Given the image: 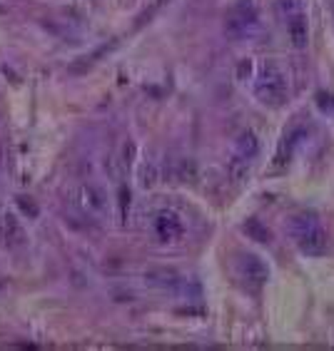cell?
Listing matches in <instances>:
<instances>
[{
  "mask_svg": "<svg viewBox=\"0 0 334 351\" xmlns=\"http://www.w3.org/2000/svg\"><path fill=\"white\" fill-rule=\"evenodd\" d=\"M254 95L257 100L267 108H282L289 95L287 77L277 65H265L254 77Z\"/></svg>",
  "mask_w": 334,
  "mask_h": 351,
  "instance_id": "7a4b0ae2",
  "label": "cell"
},
{
  "mask_svg": "<svg viewBox=\"0 0 334 351\" xmlns=\"http://www.w3.org/2000/svg\"><path fill=\"white\" fill-rule=\"evenodd\" d=\"M237 277L250 287V289H262L270 279V267L265 259H259L257 254H242L237 259Z\"/></svg>",
  "mask_w": 334,
  "mask_h": 351,
  "instance_id": "5b68a950",
  "label": "cell"
},
{
  "mask_svg": "<svg viewBox=\"0 0 334 351\" xmlns=\"http://www.w3.org/2000/svg\"><path fill=\"white\" fill-rule=\"evenodd\" d=\"M152 232H155V237L163 244H172V242H178V239H182L184 224L175 212L163 210V212H157L155 219H152Z\"/></svg>",
  "mask_w": 334,
  "mask_h": 351,
  "instance_id": "8992f818",
  "label": "cell"
},
{
  "mask_svg": "<svg viewBox=\"0 0 334 351\" xmlns=\"http://www.w3.org/2000/svg\"><path fill=\"white\" fill-rule=\"evenodd\" d=\"M289 234H292L297 250L307 257H322L327 252V232L314 212H297L289 219Z\"/></svg>",
  "mask_w": 334,
  "mask_h": 351,
  "instance_id": "6da1fadb",
  "label": "cell"
},
{
  "mask_svg": "<svg viewBox=\"0 0 334 351\" xmlns=\"http://www.w3.org/2000/svg\"><path fill=\"white\" fill-rule=\"evenodd\" d=\"M274 8H277V15L282 18V23L292 21V18L305 13L302 0H274Z\"/></svg>",
  "mask_w": 334,
  "mask_h": 351,
  "instance_id": "7c38bea8",
  "label": "cell"
},
{
  "mask_svg": "<svg viewBox=\"0 0 334 351\" xmlns=\"http://www.w3.org/2000/svg\"><path fill=\"white\" fill-rule=\"evenodd\" d=\"M70 204L80 212L82 217H88L93 222H103L108 219V197L100 187L95 184H77L70 192Z\"/></svg>",
  "mask_w": 334,
  "mask_h": 351,
  "instance_id": "277c9868",
  "label": "cell"
},
{
  "mask_svg": "<svg viewBox=\"0 0 334 351\" xmlns=\"http://www.w3.org/2000/svg\"><path fill=\"white\" fill-rule=\"evenodd\" d=\"M317 105H320L322 112H332V110H334V97L329 93H320V95H317Z\"/></svg>",
  "mask_w": 334,
  "mask_h": 351,
  "instance_id": "4fadbf2b",
  "label": "cell"
},
{
  "mask_svg": "<svg viewBox=\"0 0 334 351\" xmlns=\"http://www.w3.org/2000/svg\"><path fill=\"white\" fill-rule=\"evenodd\" d=\"M285 27H287V38H289L292 47H297V50H302V47H307V43H309L307 15L302 13V15H297V18H292V21H287V23H285Z\"/></svg>",
  "mask_w": 334,
  "mask_h": 351,
  "instance_id": "30bf717a",
  "label": "cell"
},
{
  "mask_svg": "<svg viewBox=\"0 0 334 351\" xmlns=\"http://www.w3.org/2000/svg\"><path fill=\"white\" fill-rule=\"evenodd\" d=\"M242 232L247 234V239H254V242H259V244L272 242V232H270V227L262 224L259 219H254V217H250V219L242 224Z\"/></svg>",
  "mask_w": 334,
  "mask_h": 351,
  "instance_id": "8fae6325",
  "label": "cell"
},
{
  "mask_svg": "<svg viewBox=\"0 0 334 351\" xmlns=\"http://www.w3.org/2000/svg\"><path fill=\"white\" fill-rule=\"evenodd\" d=\"M259 30V10L254 0H237L225 15V33L235 40L252 38Z\"/></svg>",
  "mask_w": 334,
  "mask_h": 351,
  "instance_id": "3957f363",
  "label": "cell"
},
{
  "mask_svg": "<svg viewBox=\"0 0 334 351\" xmlns=\"http://www.w3.org/2000/svg\"><path fill=\"white\" fill-rule=\"evenodd\" d=\"M18 202H21V207H23V210H25V212H30V217H35V215H38V207H35L33 202H25V197H21V199H18Z\"/></svg>",
  "mask_w": 334,
  "mask_h": 351,
  "instance_id": "5bb4252c",
  "label": "cell"
},
{
  "mask_svg": "<svg viewBox=\"0 0 334 351\" xmlns=\"http://www.w3.org/2000/svg\"><path fill=\"white\" fill-rule=\"evenodd\" d=\"M259 155V140L252 130L239 132V137L235 140V149H232V160H239L245 165H252V160Z\"/></svg>",
  "mask_w": 334,
  "mask_h": 351,
  "instance_id": "ba28073f",
  "label": "cell"
},
{
  "mask_svg": "<svg viewBox=\"0 0 334 351\" xmlns=\"http://www.w3.org/2000/svg\"><path fill=\"white\" fill-rule=\"evenodd\" d=\"M27 239L25 230H23L21 219L15 215H3L0 217V242H3V247H8V250H18V247H23Z\"/></svg>",
  "mask_w": 334,
  "mask_h": 351,
  "instance_id": "52a82bcc",
  "label": "cell"
},
{
  "mask_svg": "<svg viewBox=\"0 0 334 351\" xmlns=\"http://www.w3.org/2000/svg\"><path fill=\"white\" fill-rule=\"evenodd\" d=\"M145 282L157 287V289H167V291H175L180 289L184 284V279L180 277L175 269H167V267H157V269L145 271Z\"/></svg>",
  "mask_w": 334,
  "mask_h": 351,
  "instance_id": "9c48e42d",
  "label": "cell"
}]
</instances>
